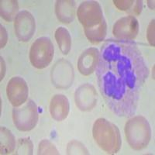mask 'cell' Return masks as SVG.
Returning a JSON list of instances; mask_svg holds the SVG:
<instances>
[{
  "instance_id": "20",
  "label": "cell",
  "mask_w": 155,
  "mask_h": 155,
  "mask_svg": "<svg viewBox=\"0 0 155 155\" xmlns=\"http://www.w3.org/2000/svg\"><path fill=\"white\" fill-rule=\"evenodd\" d=\"M113 3L120 10L127 11L130 9L131 6L134 4L133 0H114Z\"/></svg>"
},
{
  "instance_id": "22",
  "label": "cell",
  "mask_w": 155,
  "mask_h": 155,
  "mask_svg": "<svg viewBox=\"0 0 155 155\" xmlns=\"http://www.w3.org/2000/svg\"><path fill=\"white\" fill-rule=\"evenodd\" d=\"M135 2L136 3H134V8H133L130 11H129V12L132 15L138 16V15L140 14L142 9H143V2H142V1H140V0H137V1H136Z\"/></svg>"
},
{
  "instance_id": "18",
  "label": "cell",
  "mask_w": 155,
  "mask_h": 155,
  "mask_svg": "<svg viewBox=\"0 0 155 155\" xmlns=\"http://www.w3.org/2000/svg\"><path fill=\"white\" fill-rule=\"evenodd\" d=\"M38 154H59L54 145L48 140H43L38 147Z\"/></svg>"
},
{
  "instance_id": "23",
  "label": "cell",
  "mask_w": 155,
  "mask_h": 155,
  "mask_svg": "<svg viewBox=\"0 0 155 155\" xmlns=\"http://www.w3.org/2000/svg\"><path fill=\"white\" fill-rule=\"evenodd\" d=\"M7 42V33L5 29L1 25V48H4Z\"/></svg>"
},
{
  "instance_id": "21",
  "label": "cell",
  "mask_w": 155,
  "mask_h": 155,
  "mask_svg": "<svg viewBox=\"0 0 155 155\" xmlns=\"http://www.w3.org/2000/svg\"><path fill=\"white\" fill-rule=\"evenodd\" d=\"M147 40L152 47H154V19H153L148 26L147 31Z\"/></svg>"
},
{
  "instance_id": "16",
  "label": "cell",
  "mask_w": 155,
  "mask_h": 155,
  "mask_svg": "<svg viewBox=\"0 0 155 155\" xmlns=\"http://www.w3.org/2000/svg\"><path fill=\"white\" fill-rule=\"evenodd\" d=\"M19 9L18 2L16 0L1 1V16L5 21L11 22L15 19Z\"/></svg>"
},
{
  "instance_id": "8",
  "label": "cell",
  "mask_w": 155,
  "mask_h": 155,
  "mask_svg": "<svg viewBox=\"0 0 155 155\" xmlns=\"http://www.w3.org/2000/svg\"><path fill=\"white\" fill-rule=\"evenodd\" d=\"M139 32L137 19L133 16L123 17L113 26V34L119 41H131L137 37Z\"/></svg>"
},
{
  "instance_id": "12",
  "label": "cell",
  "mask_w": 155,
  "mask_h": 155,
  "mask_svg": "<svg viewBox=\"0 0 155 155\" xmlns=\"http://www.w3.org/2000/svg\"><path fill=\"white\" fill-rule=\"evenodd\" d=\"M51 117L56 121H62L67 118L69 113V102L67 97L58 94L52 97L50 102Z\"/></svg>"
},
{
  "instance_id": "13",
  "label": "cell",
  "mask_w": 155,
  "mask_h": 155,
  "mask_svg": "<svg viewBox=\"0 0 155 155\" xmlns=\"http://www.w3.org/2000/svg\"><path fill=\"white\" fill-rule=\"evenodd\" d=\"M55 12L58 20L63 23H70L75 16V2L70 0L57 1Z\"/></svg>"
},
{
  "instance_id": "9",
  "label": "cell",
  "mask_w": 155,
  "mask_h": 155,
  "mask_svg": "<svg viewBox=\"0 0 155 155\" xmlns=\"http://www.w3.org/2000/svg\"><path fill=\"white\" fill-rule=\"evenodd\" d=\"M8 99L14 107L23 105L28 99L29 88L27 82L20 77L12 78L6 87Z\"/></svg>"
},
{
  "instance_id": "14",
  "label": "cell",
  "mask_w": 155,
  "mask_h": 155,
  "mask_svg": "<svg viewBox=\"0 0 155 155\" xmlns=\"http://www.w3.org/2000/svg\"><path fill=\"white\" fill-rule=\"evenodd\" d=\"M1 154H9L16 147V140L14 136L7 128L1 127Z\"/></svg>"
},
{
  "instance_id": "24",
  "label": "cell",
  "mask_w": 155,
  "mask_h": 155,
  "mask_svg": "<svg viewBox=\"0 0 155 155\" xmlns=\"http://www.w3.org/2000/svg\"><path fill=\"white\" fill-rule=\"evenodd\" d=\"M1 62H2V71H1V80H2L5 74V70H3V68H5V64H4V61L2 58L1 57Z\"/></svg>"
},
{
  "instance_id": "19",
  "label": "cell",
  "mask_w": 155,
  "mask_h": 155,
  "mask_svg": "<svg viewBox=\"0 0 155 155\" xmlns=\"http://www.w3.org/2000/svg\"><path fill=\"white\" fill-rule=\"evenodd\" d=\"M67 153L68 154H88V153L85 146L76 140H73L68 143Z\"/></svg>"
},
{
  "instance_id": "4",
  "label": "cell",
  "mask_w": 155,
  "mask_h": 155,
  "mask_svg": "<svg viewBox=\"0 0 155 155\" xmlns=\"http://www.w3.org/2000/svg\"><path fill=\"white\" fill-rule=\"evenodd\" d=\"M125 135L129 145L134 150L147 147L151 138L150 124L142 116H134L127 122Z\"/></svg>"
},
{
  "instance_id": "5",
  "label": "cell",
  "mask_w": 155,
  "mask_h": 155,
  "mask_svg": "<svg viewBox=\"0 0 155 155\" xmlns=\"http://www.w3.org/2000/svg\"><path fill=\"white\" fill-rule=\"evenodd\" d=\"M54 48L48 37L37 39L30 51V61L32 65L37 69H44L49 65L54 58Z\"/></svg>"
},
{
  "instance_id": "7",
  "label": "cell",
  "mask_w": 155,
  "mask_h": 155,
  "mask_svg": "<svg viewBox=\"0 0 155 155\" xmlns=\"http://www.w3.org/2000/svg\"><path fill=\"white\" fill-rule=\"evenodd\" d=\"M15 34L19 41L26 42L34 36L36 30L35 19L27 10L19 12L14 19Z\"/></svg>"
},
{
  "instance_id": "17",
  "label": "cell",
  "mask_w": 155,
  "mask_h": 155,
  "mask_svg": "<svg viewBox=\"0 0 155 155\" xmlns=\"http://www.w3.org/2000/svg\"><path fill=\"white\" fill-rule=\"evenodd\" d=\"M15 154H27L33 153V143L29 138H22L18 140Z\"/></svg>"
},
{
  "instance_id": "15",
  "label": "cell",
  "mask_w": 155,
  "mask_h": 155,
  "mask_svg": "<svg viewBox=\"0 0 155 155\" xmlns=\"http://www.w3.org/2000/svg\"><path fill=\"white\" fill-rule=\"evenodd\" d=\"M55 39L61 51L68 54L71 48V37L69 32L64 27H59L55 31Z\"/></svg>"
},
{
  "instance_id": "2",
  "label": "cell",
  "mask_w": 155,
  "mask_h": 155,
  "mask_svg": "<svg viewBox=\"0 0 155 155\" xmlns=\"http://www.w3.org/2000/svg\"><path fill=\"white\" fill-rule=\"evenodd\" d=\"M77 16L90 42L99 44L104 40L107 26L99 2L95 1L81 2L78 8Z\"/></svg>"
},
{
  "instance_id": "11",
  "label": "cell",
  "mask_w": 155,
  "mask_h": 155,
  "mask_svg": "<svg viewBox=\"0 0 155 155\" xmlns=\"http://www.w3.org/2000/svg\"><path fill=\"white\" fill-rule=\"evenodd\" d=\"M99 61V52L95 48L85 50L79 57L78 68L83 75H89L94 72Z\"/></svg>"
},
{
  "instance_id": "1",
  "label": "cell",
  "mask_w": 155,
  "mask_h": 155,
  "mask_svg": "<svg viewBox=\"0 0 155 155\" xmlns=\"http://www.w3.org/2000/svg\"><path fill=\"white\" fill-rule=\"evenodd\" d=\"M102 95L113 113L130 117L136 113L149 70L141 51L131 41L108 40L97 66Z\"/></svg>"
},
{
  "instance_id": "3",
  "label": "cell",
  "mask_w": 155,
  "mask_h": 155,
  "mask_svg": "<svg viewBox=\"0 0 155 155\" xmlns=\"http://www.w3.org/2000/svg\"><path fill=\"white\" fill-rule=\"evenodd\" d=\"M92 135L97 144L102 150L113 154L120 150L121 136L118 127L104 118H99L94 123Z\"/></svg>"
},
{
  "instance_id": "10",
  "label": "cell",
  "mask_w": 155,
  "mask_h": 155,
  "mask_svg": "<svg viewBox=\"0 0 155 155\" xmlns=\"http://www.w3.org/2000/svg\"><path fill=\"white\" fill-rule=\"evenodd\" d=\"M97 95L93 86L85 84L78 88L75 92L76 105L81 110H91L96 104Z\"/></svg>"
},
{
  "instance_id": "6",
  "label": "cell",
  "mask_w": 155,
  "mask_h": 155,
  "mask_svg": "<svg viewBox=\"0 0 155 155\" xmlns=\"http://www.w3.org/2000/svg\"><path fill=\"white\" fill-rule=\"evenodd\" d=\"M12 120L19 131L33 130L38 121V109L35 102L29 100L22 108L15 107L12 110Z\"/></svg>"
}]
</instances>
